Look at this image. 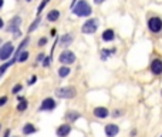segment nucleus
<instances>
[{"mask_svg": "<svg viewBox=\"0 0 162 137\" xmlns=\"http://www.w3.org/2000/svg\"><path fill=\"white\" fill-rule=\"evenodd\" d=\"M37 82V76H31V77L29 79V84L31 86V84H34V83Z\"/></svg>", "mask_w": 162, "mask_h": 137, "instance_id": "obj_30", "label": "nucleus"}, {"mask_svg": "<svg viewBox=\"0 0 162 137\" xmlns=\"http://www.w3.org/2000/svg\"><path fill=\"white\" fill-rule=\"evenodd\" d=\"M20 26H22V17L20 16H13L11 17V20L9 22V26L6 27V30H7L9 33H17V32H20Z\"/></svg>", "mask_w": 162, "mask_h": 137, "instance_id": "obj_7", "label": "nucleus"}, {"mask_svg": "<svg viewBox=\"0 0 162 137\" xmlns=\"http://www.w3.org/2000/svg\"><path fill=\"white\" fill-rule=\"evenodd\" d=\"M57 73H59V76L61 79H66L67 76H70L71 69H70V66H61L59 70H57Z\"/></svg>", "mask_w": 162, "mask_h": 137, "instance_id": "obj_17", "label": "nucleus"}, {"mask_svg": "<svg viewBox=\"0 0 162 137\" xmlns=\"http://www.w3.org/2000/svg\"><path fill=\"white\" fill-rule=\"evenodd\" d=\"M13 137H18V136H13Z\"/></svg>", "mask_w": 162, "mask_h": 137, "instance_id": "obj_40", "label": "nucleus"}, {"mask_svg": "<svg viewBox=\"0 0 162 137\" xmlns=\"http://www.w3.org/2000/svg\"><path fill=\"white\" fill-rule=\"evenodd\" d=\"M22 90H23V84H22V83H17V84L13 86V89H11V94H18Z\"/></svg>", "mask_w": 162, "mask_h": 137, "instance_id": "obj_23", "label": "nucleus"}, {"mask_svg": "<svg viewBox=\"0 0 162 137\" xmlns=\"http://www.w3.org/2000/svg\"><path fill=\"white\" fill-rule=\"evenodd\" d=\"M73 13L75 16H78V17H88V16L92 13V9L88 4V2L80 0V2H77L75 6L73 7Z\"/></svg>", "mask_w": 162, "mask_h": 137, "instance_id": "obj_1", "label": "nucleus"}, {"mask_svg": "<svg viewBox=\"0 0 162 137\" xmlns=\"http://www.w3.org/2000/svg\"><path fill=\"white\" fill-rule=\"evenodd\" d=\"M26 2H31V0H26Z\"/></svg>", "mask_w": 162, "mask_h": 137, "instance_id": "obj_39", "label": "nucleus"}, {"mask_svg": "<svg viewBox=\"0 0 162 137\" xmlns=\"http://www.w3.org/2000/svg\"><path fill=\"white\" fill-rule=\"evenodd\" d=\"M149 70L154 76H161L162 74V60L159 59H154L149 64Z\"/></svg>", "mask_w": 162, "mask_h": 137, "instance_id": "obj_12", "label": "nucleus"}, {"mask_svg": "<svg viewBox=\"0 0 162 137\" xmlns=\"http://www.w3.org/2000/svg\"><path fill=\"white\" fill-rule=\"evenodd\" d=\"M27 107H29V101L26 100V99H24V97H23L22 100L18 101V104H17V111H20V113H22V111H26L27 110Z\"/></svg>", "mask_w": 162, "mask_h": 137, "instance_id": "obj_19", "label": "nucleus"}, {"mask_svg": "<svg viewBox=\"0 0 162 137\" xmlns=\"http://www.w3.org/2000/svg\"><path fill=\"white\" fill-rule=\"evenodd\" d=\"M73 40H74L73 34L67 33V34H64V36L60 39V46H61V47H67V46H70L71 43H73Z\"/></svg>", "mask_w": 162, "mask_h": 137, "instance_id": "obj_15", "label": "nucleus"}, {"mask_svg": "<svg viewBox=\"0 0 162 137\" xmlns=\"http://www.w3.org/2000/svg\"><path fill=\"white\" fill-rule=\"evenodd\" d=\"M55 107H57V103H55L54 99H53V97H46L44 100L41 101L38 110L40 111H53Z\"/></svg>", "mask_w": 162, "mask_h": 137, "instance_id": "obj_8", "label": "nucleus"}, {"mask_svg": "<svg viewBox=\"0 0 162 137\" xmlns=\"http://www.w3.org/2000/svg\"><path fill=\"white\" fill-rule=\"evenodd\" d=\"M37 131L36 126H34L33 123H26L24 126L22 127V133L24 134V136H30V134H34Z\"/></svg>", "mask_w": 162, "mask_h": 137, "instance_id": "obj_14", "label": "nucleus"}, {"mask_svg": "<svg viewBox=\"0 0 162 137\" xmlns=\"http://www.w3.org/2000/svg\"><path fill=\"white\" fill-rule=\"evenodd\" d=\"M55 97L59 99H64V100H71L77 96V89L74 86H64V87H60L54 92Z\"/></svg>", "mask_w": 162, "mask_h": 137, "instance_id": "obj_2", "label": "nucleus"}, {"mask_svg": "<svg viewBox=\"0 0 162 137\" xmlns=\"http://www.w3.org/2000/svg\"><path fill=\"white\" fill-rule=\"evenodd\" d=\"M14 53V46L11 41H7V43H4L3 46H0V60L2 62H6L9 60L13 56Z\"/></svg>", "mask_w": 162, "mask_h": 137, "instance_id": "obj_3", "label": "nucleus"}, {"mask_svg": "<svg viewBox=\"0 0 162 137\" xmlns=\"http://www.w3.org/2000/svg\"><path fill=\"white\" fill-rule=\"evenodd\" d=\"M7 101H9V97L7 96H2V97H0V107H4Z\"/></svg>", "mask_w": 162, "mask_h": 137, "instance_id": "obj_28", "label": "nucleus"}, {"mask_svg": "<svg viewBox=\"0 0 162 137\" xmlns=\"http://www.w3.org/2000/svg\"><path fill=\"white\" fill-rule=\"evenodd\" d=\"M161 96H162V92H161Z\"/></svg>", "mask_w": 162, "mask_h": 137, "instance_id": "obj_41", "label": "nucleus"}, {"mask_svg": "<svg viewBox=\"0 0 162 137\" xmlns=\"http://www.w3.org/2000/svg\"><path fill=\"white\" fill-rule=\"evenodd\" d=\"M40 22H41V19H40V16H38V17H37L36 20H34V22L31 23V24H30V27H29V33H31V32H34V30H36L37 27H38V24H40Z\"/></svg>", "mask_w": 162, "mask_h": 137, "instance_id": "obj_22", "label": "nucleus"}, {"mask_svg": "<svg viewBox=\"0 0 162 137\" xmlns=\"http://www.w3.org/2000/svg\"><path fill=\"white\" fill-rule=\"evenodd\" d=\"M0 43H2V40H0Z\"/></svg>", "mask_w": 162, "mask_h": 137, "instance_id": "obj_43", "label": "nucleus"}, {"mask_svg": "<svg viewBox=\"0 0 162 137\" xmlns=\"http://www.w3.org/2000/svg\"><path fill=\"white\" fill-rule=\"evenodd\" d=\"M48 2H50V0H43V2L40 3V6H38V9H37V15H38V16H40V13L43 11V9L46 7V4H47Z\"/></svg>", "mask_w": 162, "mask_h": 137, "instance_id": "obj_25", "label": "nucleus"}, {"mask_svg": "<svg viewBox=\"0 0 162 137\" xmlns=\"http://www.w3.org/2000/svg\"><path fill=\"white\" fill-rule=\"evenodd\" d=\"M122 113H124L122 110H118V109H115V110L111 113V116H112L114 119H118V117H121V116H122Z\"/></svg>", "mask_w": 162, "mask_h": 137, "instance_id": "obj_26", "label": "nucleus"}, {"mask_svg": "<svg viewBox=\"0 0 162 137\" xmlns=\"http://www.w3.org/2000/svg\"><path fill=\"white\" fill-rule=\"evenodd\" d=\"M148 29L152 33H159L162 30V19L158 17V16H154L148 20Z\"/></svg>", "mask_w": 162, "mask_h": 137, "instance_id": "obj_6", "label": "nucleus"}, {"mask_svg": "<svg viewBox=\"0 0 162 137\" xmlns=\"http://www.w3.org/2000/svg\"><path fill=\"white\" fill-rule=\"evenodd\" d=\"M29 52H26V50H23L20 54H18V57H17V62H20V63H24V62H27L29 60Z\"/></svg>", "mask_w": 162, "mask_h": 137, "instance_id": "obj_21", "label": "nucleus"}, {"mask_svg": "<svg viewBox=\"0 0 162 137\" xmlns=\"http://www.w3.org/2000/svg\"><path fill=\"white\" fill-rule=\"evenodd\" d=\"M136 133H138L136 129H134V130H131V134H129V136H131V137H136Z\"/></svg>", "mask_w": 162, "mask_h": 137, "instance_id": "obj_32", "label": "nucleus"}, {"mask_svg": "<svg viewBox=\"0 0 162 137\" xmlns=\"http://www.w3.org/2000/svg\"><path fill=\"white\" fill-rule=\"evenodd\" d=\"M3 4H4V0H0V9L3 7Z\"/></svg>", "mask_w": 162, "mask_h": 137, "instance_id": "obj_36", "label": "nucleus"}, {"mask_svg": "<svg viewBox=\"0 0 162 137\" xmlns=\"http://www.w3.org/2000/svg\"><path fill=\"white\" fill-rule=\"evenodd\" d=\"M104 2H105V0H94L95 4H101V3H104Z\"/></svg>", "mask_w": 162, "mask_h": 137, "instance_id": "obj_34", "label": "nucleus"}, {"mask_svg": "<svg viewBox=\"0 0 162 137\" xmlns=\"http://www.w3.org/2000/svg\"><path fill=\"white\" fill-rule=\"evenodd\" d=\"M101 37H103L104 41H112L115 39V32L112 29H107V30H104L103 32Z\"/></svg>", "mask_w": 162, "mask_h": 137, "instance_id": "obj_16", "label": "nucleus"}, {"mask_svg": "<svg viewBox=\"0 0 162 137\" xmlns=\"http://www.w3.org/2000/svg\"><path fill=\"white\" fill-rule=\"evenodd\" d=\"M71 130H73V127H71L70 123H63V124H60L57 127L55 134H57V137H67L71 133Z\"/></svg>", "mask_w": 162, "mask_h": 137, "instance_id": "obj_10", "label": "nucleus"}, {"mask_svg": "<svg viewBox=\"0 0 162 137\" xmlns=\"http://www.w3.org/2000/svg\"><path fill=\"white\" fill-rule=\"evenodd\" d=\"M104 133L107 137H115L119 133V126H117L115 123H108L104 126Z\"/></svg>", "mask_w": 162, "mask_h": 137, "instance_id": "obj_11", "label": "nucleus"}, {"mask_svg": "<svg viewBox=\"0 0 162 137\" xmlns=\"http://www.w3.org/2000/svg\"><path fill=\"white\" fill-rule=\"evenodd\" d=\"M47 37H41L40 40H38V43H37V46H38V47H44L46 45H47Z\"/></svg>", "mask_w": 162, "mask_h": 137, "instance_id": "obj_27", "label": "nucleus"}, {"mask_svg": "<svg viewBox=\"0 0 162 137\" xmlns=\"http://www.w3.org/2000/svg\"><path fill=\"white\" fill-rule=\"evenodd\" d=\"M4 27V22H3V19L0 17V29H3Z\"/></svg>", "mask_w": 162, "mask_h": 137, "instance_id": "obj_33", "label": "nucleus"}, {"mask_svg": "<svg viewBox=\"0 0 162 137\" xmlns=\"http://www.w3.org/2000/svg\"><path fill=\"white\" fill-rule=\"evenodd\" d=\"M81 117L80 114V111H75V110H70V111H67L66 114H64V119L67 120V123H74V122H77L78 119Z\"/></svg>", "mask_w": 162, "mask_h": 137, "instance_id": "obj_13", "label": "nucleus"}, {"mask_svg": "<svg viewBox=\"0 0 162 137\" xmlns=\"http://www.w3.org/2000/svg\"><path fill=\"white\" fill-rule=\"evenodd\" d=\"M10 136V130H6V133H4V137H9Z\"/></svg>", "mask_w": 162, "mask_h": 137, "instance_id": "obj_35", "label": "nucleus"}, {"mask_svg": "<svg viewBox=\"0 0 162 137\" xmlns=\"http://www.w3.org/2000/svg\"><path fill=\"white\" fill-rule=\"evenodd\" d=\"M112 53H115V49H111V50H107V49H103L101 50V59L103 60H107Z\"/></svg>", "mask_w": 162, "mask_h": 137, "instance_id": "obj_20", "label": "nucleus"}, {"mask_svg": "<svg viewBox=\"0 0 162 137\" xmlns=\"http://www.w3.org/2000/svg\"><path fill=\"white\" fill-rule=\"evenodd\" d=\"M92 114H94V117H97V119L104 120V119H107V117H110L111 113L107 107H104V106H97V107H94V110H92Z\"/></svg>", "mask_w": 162, "mask_h": 137, "instance_id": "obj_9", "label": "nucleus"}, {"mask_svg": "<svg viewBox=\"0 0 162 137\" xmlns=\"http://www.w3.org/2000/svg\"><path fill=\"white\" fill-rule=\"evenodd\" d=\"M159 137H162V134H161V136H159Z\"/></svg>", "mask_w": 162, "mask_h": 137, "instance_id": "obj_42", "label": "nucleus"}, {"mask_svg": "<svg viewBox=\"0 0 162 137\" xmlns=\"http://www.w3.org/2000/svg\"><path fill=\"white\" fill-rule=\"evenodd\" d=\"M44 59H46V54H43V53H40L37 56V62H44Z\"/></svg>", "mask_w": 162, "mask_h": 137, "instance_id": "obj_31", "label": "nucleus"}, {"mask_svg": "<svg viewBox=\"0 0 162 137\" xmlns=\"http://www.w3.org/2000/svg\"><path fill=\"white\" fill-rule=\"evenodd\" d=\"M59 62L63 63V66H70V64H73L74 62H75V54H74L71 50H67L66 49V50L60 54Z\"/></svg>", "mask_w": 162, "mask_h": 137, "instance_id": "obj_5", "label": "nucleus"}, {"mask_svg": "<svg viewBox=\"0 0 162 137\" xmlns=\"http://www.w3.org/2000/svg\"><path fill=\"white\" fill-rule=\"evenodd\" d=\"M11 64H13L11 62H6V63H4L3 66H0V76H2V74H3L6 70H7V69L11 66Z\"/></svg>", "mask_w": 162, "mask_h": 137, "instance_id": "obj_24", "label": "nucleus"}, {"mask_svg": "<svg viewBox=\"0 0 162 137\" xmlns=\"http://www.w3.org/2000/svg\"><path fill=\"white\" fill-rule=\"evenodd\" d=\"M59 19H60V11L59 10L48 11V15H47V20H48V22H57Z\"/></svg>", "mask_w": 162, "mask_h": 137, "instance_id": "obj_18", "label": "nucleus"}, {"mask_svg": "<svg viewBox=\"0 0 162 137\" xmlns=\"http://www.w3.org/2000/svg\"><path fill=\"white\" fill-rule=\"evenodd\" d=\"M55 34H57V32H55V30L53 29V30H51V36H55Z\"/></svg>", "mask_w": 162, "mask_h": 137, "instance_id": "obj_37", "label": "nucleus"}, {"mask_svg": "<svg viewBox=\"0 0 162 137\" xmlns=\"http://www.w3.org/2000/svg\"><path fill=\"white\" fill-rule=\"evenodd\" d=\"M0 130H2V124H0Z\"/></svg>", "mask_w": 162, "mask_h": 137, "instance_id": "obj_38", "label": "nucleus"}, {"mask_svg": "<svg viewBox=\"0 0 162 137\" xmlns=\"http://www.w3.org/2000/svg\"><path fill=\"white\" fill-rule=\"evenodd\" d=\"M50 63H51V57H46L44 62H43V66H44V67H48V66H50Z\"/></svg>", "mask_w": 162, "mask_h": 137, "instance_id": "obj_29", "label": "nucleus"}, {"mask_svg": "<svg viewBox=\"0 0 162 137\" xmlns=\"http://www.w3.org/2000/svg\"><path fill=\"white\" fill-rule=\"evenodd\" d=\"M97 29H98V19H88V20L83 24L81 32L84 34H92L97 32Z\"/></svg>", "mask_w": 162, "mask_h": 137, "instance_id": "obj_4", "label": "nucleus"}]
</instances>
